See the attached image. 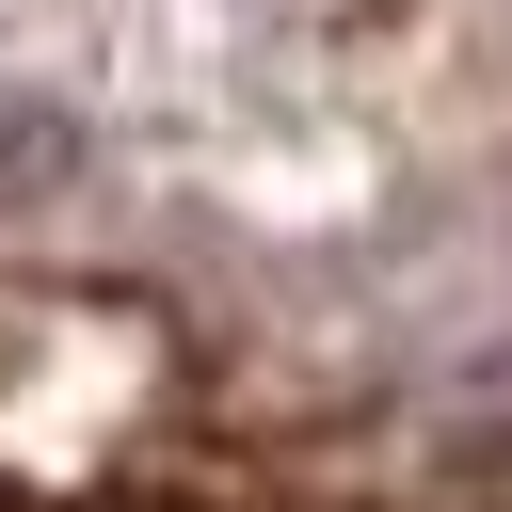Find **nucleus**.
Returning a JSON list of instances; mask_svg holds the SVG:
<instances>
[{
  "label": "nucleus",
  "mask_w": 512,
  "mask_h": 512,
  "mask_svg": "<svg viewBox=\"0 0 512 512\" xmlns=\"http://www.w3.org/2000/svg\"><path fill=\"white\" fill-rule=\"evenodd\" d=\"M96 512H208V496H176V480H128V496H96Z\"/></svg>",
  "instance_id": "nucleus-2"
},
{
  "label": "nucleus",
  "mask_w": 512,
  "mask_h": 512,
  "mask_svg": "<svg viewBox=\"0 0 512 512\" xmlns=\"http://www.w3.org/2000/svg\"><path fill=\"white\" fill-rule=\"evenodd\" d=\"M64 176H80V112L48 80H0V208H48Z\"/></svg>",
  "instance_id": "nucleus-1"
}]
</instances>
